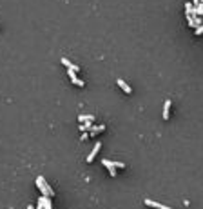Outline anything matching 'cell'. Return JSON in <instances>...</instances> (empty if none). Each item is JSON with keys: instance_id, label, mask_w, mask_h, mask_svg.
<instances>
[{"instance_id": "obj_4", "label": "cell", "mask_w": 203, "mask_h": 209, "mask_svg": "<svg viewBox=\"0 0 203 209\" xmlns=\"http://www.w3.org/2000/svg\"><path fill=\"white\" fill-rule=\"evenodd\" d=\"M102 164L107 167V171H109L111 176H116V167H114V164H113L111 160H102Z\"/></svg>"}, {"instance_id": "obj_9", "label": "cell", "mask_w": 203, "mask_h": 209, "mask_svg": "<svg viewBox=\"0 0 203 209\" xmlns=\"http://www.w3.org/2000/svg\"><path fill=\"white\" fill-rule=\"evenodd\" d=\"M62 64H63V66H65L67 69H73V71H76V73L80 71V67H78V66H75V64H71V62H69L67 58H62Z\"/></svg>"}, {"instance_id": "obj_14", "label": "cell", "mask_w": 203, "mask_h": 209, "mask_svg": "<svg viewBox=\"0 0 203 209\" xmlns=\"http://www.w3.org/2000/svg\"><path fill=\"white\" fill-rule=\"evenodd\" d=\"M87 116H89V115H80V116H78V120H80L82 124H83V122L87 120Z\"/></svg>"}, {"instance_id": "obj_1", "label": "cell", "mask_w": 203, "mask_h": 209, "mask_svg": "<svg viewBox=\"0 0 203 209\" xmlns=\"http://www.w3.org/2000/svg\"><path fill=\"white\" fill-rule=\"evenodd\" d=\"M36 186H38V189L42 191V195H44V196H49V198L53 196V189H51V187H49V184L44 180V176H38V178H36Z\"/></svg>"}, {"instance_id": "obj_2", "label": "cell", "mask_w": 203, "mask_h": 209, "mask_svg": "<svg viewBox=\"0 0 203 209\" xmlns=\"http://www.w3.org/2000/svg\"><path fill=\"white\" fill-rule=\"evenodd\" d=\"M67 75H69V78H71V82H73L75 86H78V87H83V86H85V82H83V80H80V78L76 76V71L69 69V71H67Z\"/></svg>"}, {"instance_id": "obj_8", "label": "cell", "mask_w": 203, "mask_h": 209, "mask_svg": "<svg viewBox=\"0 0 203 209\" xmlns=\"http://www.w3.org/2000/svg\"><path fill=\"white\" fill-rule=\"evenodd\" d=\"M116 84H118V86H120V87H122V89H123V93H127V95H131V93H132V89H131V86H129L127 82H123L122 78H118V80H116Z\"/></svg>"}, {"instance_id": "obj_11", "label": "cell", "mask_w": 203, "mask_h": 209, "mask_svg": "<svg viewBox=\"0 0 203 209\" xmlns=\"http://www.w3.org/2000/svg\"><path fill=\"white\" fill-rule=\"evenodd\" d=\"M105 129V126H98V127H91L89 131H91V135H98V133H102Z\"/></svg>"}, {"instance_id": "obj_13", "label": "cell", "mask_w": 203, "mask_h": 209, "mask_svg": "<svg viewBox=\"0 0 203 209\" xmlns=\"http://www.w3.org/2000/svg\"><path fill=\"white\" fill-rule=\"evenodd\" d=\"M196 35H203V24L200 26V27H196V31H194Z\"/></svg>"}, {"instance_id": "obj_7", "label": "cell", "mask_w": 203, "mask_h": 209, "mask_svg": "<svg viewBox=\"0 0 203 209\" xmlns=\"http://www.w3.org/2000/svg\"><path fill=\"white\" fill-rule=\"evenodd\" d=\"M93 120H94V116H87V120L83 122V124H80V131H87V129H91L93 127Z\"/></svg>"}, {"instance_id": "obj_6", "label": "cell", "mask_w": 203, "mask_h": 209, "mask_svg": "<svg viewBox=\"0 0 203 209\" xmlns=\"http://www.w3.org/2000/svg\"><path fill=\"white\" fill-rule=\"evenodd\" d=\"M170 106H172V102L170 100H165V104H163V120H169V115H170Z\"/></svg>"}, {"instance_id": "obj_5", "label": "cell", "mask_w": 203, "mask_h": 209, "mask_svg": "<svg viewBox=\"0 0 203 209\" xmlns=\"http://www.w3.org/2000/svg\"><path fill=\"white\" fill-rule=\"evenodd\" d=\"M100 147H102V144H100V142H98V144H94V147H93V149H91V153L87 155V162H93V160H94V156L98 155Z\"/></svg>"}, {"instance_id": "obj_10", "label": "cell", "mask_w": 203, "mask_h": 209, "mask_svg": "<svg viewBox=\"0 0 203 209\" xmlns=\"http://www.w3.org/2000/svg\"><path fill=\"white\" fill-rule=\"evenodd\" d=\"M185 13L194 17V6H192V2H187V4H185Z\"/></svg>"}, {"instance_id": "obj_15", "label": "cell", "mask_w": 203, "mask_h": 209, "mask_svg": "<svg viewBox=\"0 0 203 209\" xmlns=\"http://www.w3.org/2000/svg\"><path fill=\"white\" fill-rule=\"evenodd\" d=\"M27 209H35V207H33V206H27Z\"/></svg>"}, {"instance_id": "obj_17", "label": "cell", "mask_w": 203, "mask_h": 209, "mask_svg": "<svg viewBox=\"0 0 203 209\" xmlns=\"http://www.w3.org/2000/svg\"><path fill=\"white\" fill-rule=\"evenodd\" d=\"M201 17H203V15H201Z\"/></svg>"}, {"instance_id": "obj_3", "label": "cell", "mask_w": 203, "mask_h": 209, "mask_svg": "<svg viewBox=\"0 0 203 209\" xmlns=\"http://www.w3.org/2000/svg\"><path fill=\"white\" fill-rule=\"evenodd\" d=\"M143 204H145V206H149V207H154V209H172V207H169V206L158 204V202H154V200H151V198H145V200H143Z\"/></svg>"}, {"instance_id": "obj_16", "label": "cell", "mask_w": 203, "mask_h": 209, "mask_svg": "<svg viewBox=\"0 0 203 209\" xmlns=\"http://www.w3.org/2000/svg\"><path fill=\"white\" fill-rule=\"evenodd\" d=\"M201 2H203V0H201Z\"/></svg>"}, {"instance_id": "obj_12", "label": "cell", "mask_w": 203, "mask_h": 209, "mask_svg": "<svg viewBox=\"0 0 203 209\" xmlns=\"http://www.w3.org/2000/svg\"><path fill=\"white\" fill-rule=\"evenodd\" d=\"M113 164H114V167H120V169H123V167H125V164H123V162H116V160H114Z\"/></svg>"}]
</instances>
